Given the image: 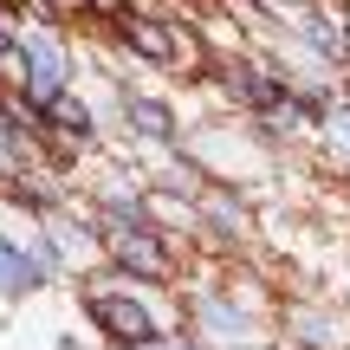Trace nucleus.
<instances>
[{
	"instance_id": "nucleus-4",
	"label": "nucleus",
	"mask_w": 350,
	"mask_h": 350,
	"mask_svg": "<svg viewBox=\"0 0 350 350\" xmlns=\"http://www.w3.org/2000/svg\"><path fill=\"white\" fill-rule=\"evenodd\" d=\"M201 78H214V91L227 98V111L240 117H279L292 104V65L286 59H266V52H227V59H214Z\"/></svg>"
},
{
	"instance_id": "nucleus-16",
	"label": "nucleus",
	"mask_w": 350,
	"mask_h": 350,
	"mask_svg": "<svg viewBox=\"0 0 350 350\" xmlns=\"http://www.w3.org/2000/svg\"><path fill=\"white\" fill-rule=\"evenodd\" d=\"M85 7H143V0H85Z\"/></svg>"
},
{
	"instance_id": "nucleus-19",
	"label": "nucleus",
	"mask_w": 350,
	"mask_h": 350,
	"mask_svg": "<svg viewBox=\"0 0 350 350\" xmlns=\"http://www.w3.org/2000/svg\"><path fill=\"white\" fill-rule=\"evenodd\" d=\"M59 350H78V344H59Z\"/></svg>"
},
{
	"instance_id": "nucleus-8",
	"label": "nucleus",
	"mask_w": 350,
	"mask_h": 350,
	"mask_svg": "<svg viewBox=\"0 0 350 350\" xmlns=\"http://www.w3.org/2000/svg\"><path fill=\"white\" fill-rule=\"evenodd\" d=\"M117 124H124L130 143H143V150L169 156L188 143V124L182 111H175L169 98H156V91H137V85H117Z\"/></svg>"
},
{
	"instance_id": "nucleus-18",
	"label": "nucleus",
	"mask_w": 350,
	"mask_h": 350,
	"mask_svg": "<svg viewBox=\"0 0 350 350\" xmlns=\"http://www.w3.org/2000/svg\"><path fill=\"white\" fill-rule=\"evenodd\" d=\"M0 240H7V221H0Z\"/></svg>"
},
{
	"instance_id": "nucleus-11",
	"label": "nucleus",
	"mask_w": 350,
	"mask_h": 350,
	"mask_svg": "<svg viewBox=\"0 0 350 350\" xmlns=\"http://www.w3.org/2000/svg\"><path fill=\"white\" fill-rule=\"evenodd\" d=\"M279 338L292 350H350L344 318L331 312L325 299H286L279 305Z\"/></svg>"
},
{
	"instance_id": "nucleus-6",
	"label": "nucleus",
	"mask_w": 350,
	"mask_h": 350,
	"mask_svg": "<svg viewBox=\"0 0 350 350\" xmlns=\"http://www.w3.org/2000/svg\"><path fill=\"white\" fill-rule=\"evenodd\" d=\"M188 338H201L208 350H260L273 344V331H266V318L253 312V305H240L234 292L221 286H195L188 292Z\"/></svg>"
},
{
	"instance_id": "nucleus-7",
	"label": "nucleus",
	"mask_w": 350,
	"mask_h": 350,
	"mask_svg": "<svg viewBox=\"0 0 350 350\" xmlns=\"http://www.w3.org/2000/svg\"><path fill=\"white\" fill-rule=\"evenodd\" d=\"M253 201H247V188H234L227 175H214L208 188L195 195V234L208 240L214 253H240L253 240Z\"/></svg>"
},
{
	"instance_id": "nucleus-14",
	"label": "nucleus",
	"mask_w": 350,
	"mask_h": 350,
	"mask_svg": "<svg viewBox=\"0 0 350 350\" xmlns=\"http://www.w3.org/2000/svg\"><path fill=\"white\" fill-rule=\"evenodd\" d=\"M150 350H208V344L188 338V331H169V338H163V344H150Z\"/></svg>"
},
{
	"instance_id": "nucleus-13",
	"label": "nucleus",
	"mask_w": 350,
	"mask_h": 350,
	"mask_svg": "<svg viewBox=\"0 0 350 350\" xmlns=\"http://www.w3.org/2000/svg\"><path fill=\"white\" fill-rule=\"evenodd\" d=\"M318 137H325L331 150H344V156H350V98L331 104V117H325V130H318Z\"/></svg>"
},
{
	"instance_id": "nucleus-17",
	"label": "nucleus",
	"mask_w": 350,
	"mask_h": 350,
	"mask_svg": "<svg viewBox=\"0 0 350 350\" xmlns=\"http://www.w3.org/2000/svg\"><path fill=\"white\" fill-rule=\"evenodd\" d=\"M182 7H214V0H182Z\"/></svg>"
},
{
	"instance_id": "nucleus-9",
	"label": "nucleus",
	"mask_w": 350,
	"mask_h": 350,
	"mask_svg": "<svg viewBox=\"0 0 350 350\" xmlns=\"http://www.w3.org/2000/svg\"><path fill=\"white\" fill-rule=\"evenodd\" d=\"M292 46H299L318 72H331V78L350 72V13L312 0L305 13H292Z\"/></svg>"
},
{
	"instance_id": "nucleus-2",
	"label": "nucleus",
	"mask_w": 350,
	"mask_h": 350,
	"mask_svg": "<svg viewBox=\"0 0 350 350\" xmlns=\"http://www.w3.org/2000/svg\"><path fill=\"white\" fill-rule=\"evenodd\" d=\"M0 85L13 91V104H20L26 117H46L52 104L65 98V91H78V59H72V39L59 33V20H52L46 7H33V26L20 33V46H13V59L0 65Z\"/></svg>"
},
{
	"instance_id": "nucleus-20",
	"label": "nucleus",
	"mask_w": 350,
	"mask_h": 350,
	"mask_svg": "<svg viewBox=\"0 0 350 350\" xmlns=\"http://www.w3.org/2000/svg\"><path fill=\"white\" fill-rule=\"evenodd\" d=\"M260 350H273V344H260Z\"/></svg>"
},
{
	"instance_id": "nucleus-10",
	"label": "nucleus",
	"mask_w": 350,
	"mask_h": 350,
	"mask_svg": "<svg viewBox=\"0 0 350 350\" xmlns=\"http://www.w3.org/2000/svg\"><path fill=\"white\" fill-rule=\"evenodd\" d=\"M39 137H52L59 150H72L78 163H85L91 150H104V117H98V104H91L85 91H65V98L39 117Z\"/></svg>"
},
{
	"instance_id": "nucleus-1",
	"label": "nucleus",
	"mask_w": 350,
	"mask_h": 350,
	"mask_svg": "<svg viewBox=\"0 0 350 350\" xmlns=\"http://www.w3.org/2000/svg\"><path fill=\"white\" fill-rule=\"evenodd\" d=\"M98 13V26L111 33V46H124V59L137 65H156V72H188L201 78L208 72V46H201V33L182 20V13L156 7V0H143V7H85Z\"/></svg>"
},
{
	"instance_id": "nucleus-12",
	"label": "nucleus",
	"mask_w": 350,
	"mask_h": 350,
	"mask_svg": "<svg viewBox=\"0 0 350 350\" xmlns=\"http://www.w3.org/2000/svg\"><path fill=\"white\" fill-rule=\"evenodd\" d=\"M46 286H59V279H52V266L33 253V240H13L7 234V240H0V299L20 305V299H39Z\"/></svg>"
},
{
	"instance_id": "nucleus-15",
	"label": "nucleus",
	"mask_w": 350,
	"mask_h": 350,
	"mask_svg": "<svg viewBox=\"0 0 350 350\" xmlns=\"http://www.w3.org/2000/svg\"><path fill=\"white\" fill-rule=\"evenodd\" d=\"M260 7H266V13H305L312 0H260Z\"/></svg>"
},
{
	"instance_id": "nucleus-3",
	"label": "nucleus",
	"mask_w": 350,
	"mask_h": 350,
	"mask_svg": "<svg viewBox=\"0 0 350 350\" xmlns=\"http://www.w3.org/2000/svg\"><path fill=\"white\" fill-rule=\"evenodd\" d=\"M78 312H85V325L98 331L104 350H150V344L169 338L163 312L143 299V286H124V279H111L104 266L78 286Z\"/></svg>"
},
{
	"instance_id": "nucleus-5",
	"label": "nucleus",
	"mask_w": 350,
	"mask_h": 350,
	"mask_svg": "<svg viewBox=\"0 0 350 350\" xmlns=\"http://www.w3.org/2000/svg\"><path fill=\"white\" fill-rule=\"evenodd\" d=\"M98 266L124 286L143 292H175L182 286V247L169 234H130V227H111L98 234Z\"/></svg>"
}]
</instances>
